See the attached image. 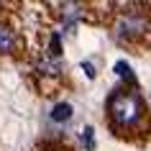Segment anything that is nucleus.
<instances>
[{
	"instance_id": "nucleus-4",
	"label": "nucleus",
	"mask_w": 151,
	"mask_h": 151,
	"mask_svg": "<svg viewBox=\"0 0 151 151\" xmlns=\"http://www.w3.org/2000/svg\"><path fill=\"white\" fill-rule=\"evenodd\" d=\"M13 41H16L13 31H10L8 26H0V54H3V51H10V49H13Z\"/></svg>"
},
{
	"instance_id": "nucleus-7",
	"label": "nucleus",
	"mask_w": 151,
	"mask_h": 151,
	"mask_svg": "<svg viewBox=\"0 0 151 151\" xmlns=\"http://www.w3.org/2000/svg\"><path fill=\"white\" fill-rule=\"evenodd\" d=\"M115 74H118V77H123V80H128V82H136L133 72H131V67H128L126 62H118V64H115Z\"/></svg>"
},
{
	"instance_id": "nucleus-3",
	"label": "nucleus",
	"mask_w": 151,
	"mask_h": 151,
	"mask_svg": "<svg viewBox=\"0 0 151 151\" xmlns=\"http://www.w3.org/2000/svg\"><path fill=\"white\" fill-rule=\"evenodd\" d=\"M72 118V105L69 103H59L54 105V110H51V120H56V123H64V120Z\"/></svg>"
},
{
	"instance_id": "nucleus-5",
	"label": "nucleus",
	"mask_w": 151,
	"mask_h": 151,
	"mask_svg": "<svg viewBox=\"0 0 151 151\" xmlns=\"http://www.w3.org/2000/svg\"><path fill=\"white\" fill-rule=\"evenodd\" d=\"M80 18V5H72V3H67L64 5V21H67V28H72V23Z\"/></svg>"
},
{
	"instance_id": "nucleus-1",
	"label": "nucleus",
	"mask_w": 151,
	"mask_h": 151,
	"mask_svg": "<svg viewBox=\"0 0 151 151\" xmlns=\"http://www.w3.org/2000/svg\"><path fill=\"white\" fill-rule=\"evenodd\" d=\"M108 113L115 126H123V128H131L136 123H141L143 118V103L141 97L133 95V92H113L110 100H108Z\"/></svg>"
},
{
	"instance_id": "nucleus-10",
	"label": "nucleus",
	"mask_w": 151,
	"mask_h": 151,
	"mask_svg": "<svg viewBox=\"0 0 151 151\" xmlns=\"http://www.w3.org/2000/svg\"><path fill=\"white\" fill-rule=\"evenodd\" d=\"M82 69H85V74H87L90 80H92V77L97 74V72H95V67H92V62H82Z\"/></svg>"
},
{
	"instance_id": "nucleus-2",
	"label": "nucleus",
	"mask_w": 151,
	"mask_h": 151,
	"mask_svg": "<svg viewBox=\"0 0 151 151\" xmlns=\"http://www.w3.org/2000/svg\"><path fill=\"white\" fill-rule=\"evenodd\" d=\"M146 31V21L141 16H128V18H120L118 23V36L120 39H133L138 33Z\"/></svg>"
},
{
	"instance_id": "nucleus-6",
	"label": "nucleus",
	"mask_w": 151,
	"mask_h": 151,
	"mask_svg": "<svg viewBox=\"0 0 151 151\" xmlns=\"http://www.w3.org/2000/svg\"><path fill=\"white\" fill-rule=\"evenodd\" d=\"M39 69L41 72H46V74H59V62L56 59H44V62H39Z\"/></svg>"
},
{
	"instance_id": "nucleus-9",
	"label": "nucleus",
	"mask_w": 151,
	"mask_h": 151,
	"mask_svg": "<svg viewBox=\"0 0 151 151\" xmlns=\"http://www.w3.org/2000/svg\"><path fill=\"white\" fill-rule=\"evenodd\" d=\"M62 51H59V33H54L51 36V56H59Z\"/></svg>"
},
{
	"instance_id": "nucleus-8",
	"label": "nucleus",
	"mask_w": 151,
	"mask_h": 151,
	"mask_svg": "<svg viewBox=\"0 0 151 151\" xmlns=\"http://www.w3.org/2000/svg\"><path fill=\"white\" fill-rule=\"evenodd\" d=\"M92 133H95V131H92V126H87L85 131H82V143H85V149H87V151L95 149V136H92Z\"/></svg>"
}]
</instances>
